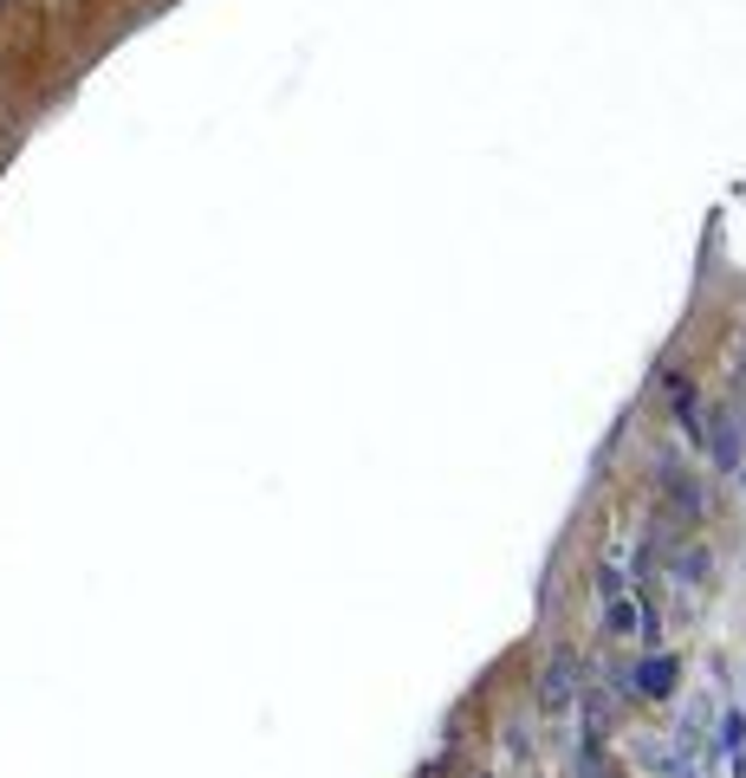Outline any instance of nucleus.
<instances>
[{
  "label": "nucleus",
  "mask_w": 746,
  "mask_h": 778,
  "mask_svg": "<svg viewBox=\"0 0 746 778\" xmlns=\"http://www.w3.org/2000/svg\"><path fill=\"white\" fill-rule=\"evenodd\" d=\"M578 778H603V772H597V752H591V746L578 752Z\"/></svg>",
  "instance_id": "20e7f679"
},
{
  "label": "nucleus",
  "mask_w": 746,
  "mask_h": 778,
  "mask_svg": "<svg viewBox=\"0 0 746 778\" xmlns=\"http://www.w3.org/2000/svg\"><path fill=\"white\" fill-rule=\"evenodd\" d=\"M714 467H740V429L727 422V415H714Z\"/></svg>",
  "instance_id": "f03ea898"
},
{
  "label": "nucleus",
  "mask_w": 746,
  "mask_h": 778,
  "mask_svg": "<svg viewBox=\"0 0 746 778\" xmlns=\"http://www.w3.org/2000/svg\"><path fill=\"white\" fill-rule=\"evenodd\" d=\"M571 707H578V668H571V656H552L546 674H539V713L546 720H571Z\"/></svg>",
  "instance_id": "f257e3e1"
},
{
  "label": "nucleus",
  "mask_w": 746,
  "mask_h": 778,
  "mask_svg": "<svg viewBox=\"0 0 746 778\" xmlns=\"http://www.w3.org/2000/svg\"><path fill=\"white\" fill-rule=\"evenodd\" d=\"M636 688H642V695H669V688H675V662H669V656H662V662H649L642 674H636Z\"/></svg>",
  "instance_id": "7ed1b4c3"
}]
</instances>
